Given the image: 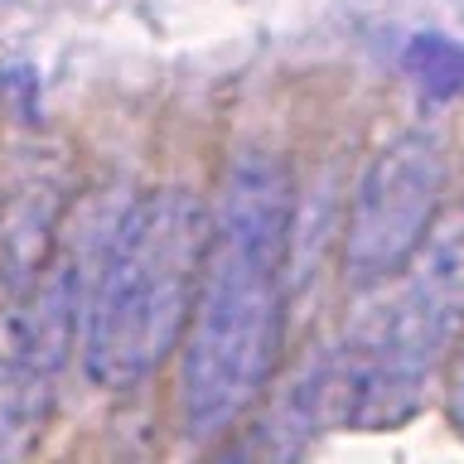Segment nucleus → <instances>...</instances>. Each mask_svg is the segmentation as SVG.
<instances>
[{
    "instance_id": "5",
    "label": "nucleus",
    "mask_w": 464,
    "mask_h": 464,
    "mask_svg": "<svg viewBox=\"0 0 464 464\" xmlns=\"http://www.w3.org/2000/svg\"><path fill=\"white\" fill-rule=\"evenodd\" d=\"M445 194V145L435 130H401L362 169L343 227V276L353 285L392 281L430 232Z\"/></svg>"
},
{
    "instance_id": "8",
    "label": "nucleus",
    "mask_w": 464,
    "mask_h": 464,
    "mask_svg": "<svg viewBox=\"0 0 464 464\" xmlns=\"http://www.w3.org/2000/svg\"><path fill=\"white\" fill-rule=\"evenodd\" d=\"M208 464H252V450H246V445H227V450H218Z\"/></svg>"
},
{
    "instance_id": "6",
    "label": "nucleus",
    "mask_w": 464,
    "mask_h": 464,
    "mask_svg": "<svg viewBox=\"0 0 464 464\" xmlns=\"http://www.w3.org/2000/svg\"><path fill=\"white\" fill-rule=\"evenodd\" d=\"M401 68L426 97H464V44L450 34H416L401 49Z\"/></svg>"
},
{
    "instance_id": "3",
    "label": "nucleus",
    "mask_w": 464,
    "mask_h": 464,
    "mask_svg": "<svg viewBox=\"0 0 464 464\" xmlns=\"http://www.w3.org/2000/svg\"><path fill=\"white\" fill-rule=\"evenodd\" d=\"M334 358L324 397L343 426L387 430L416 416L426 382L464 334V203L435 213L411 261Z\"/></svg>"
},
{
    "instance_id": "7",
    "label": "nucleus",
    "mask_w": 464,
    "mask_h": 464,
    "mask_svg": "<svg viewBox=\"0 0 464 464\" xmlns=\"http://www.w3.org/2000/svg\"><path fill=\"white\" fill-rule=\"evenodd\" d=\"M450 420L464 435V334H459L455 353H450Z\"/></svg>"
},
{
    "instance_id": "2",
    "label": "nucleus",
    "mask_w": 464,
    "mask_h": 464,
    "mask_svg": "<svg viewBox=\"0 0 464 464\" xmlns=\"http://www.w3.org/2000/svg\"><path fill=\"white\" fill-rule=\"evenodd\" d=\"M203 252L208 203L198 194L155 188L126 208L82 314V368L97 387H136L179 348L194 314Z\"/></svg>"
},
{
    "instance_id": "1",
    "label": "nucleus",
    "mask_w": 464,
    "mask_h": 464,
    "mask_svg": "<svg viewBox=\"0 0 464 464\" xmlns=\"http://www.w3.org/2000/svg\"><path fill=\"white\" fill-rule=\"evenodd\" d=\"M295 184L281 155L246 150L227 165L218 208H208V252L194 314L184 329L179 420L208 440L266 392L285 339V246Z\"/></svg>"
},
{
    "instance_id": "4",
    "label": "nucleus",
    "mask_w": 464,
    "mask_h": 464,
    "mask_svg": "<svg viewBox=\"0 0 464 464\" xmlns=\"http://www.w3.org/2000/svg\"><path fill=\"white\" fill-rule=\"evenodd\" d=\"M72 329H78V266L72 252H44L10 276L0 300V464L34 455L58 401Z\"/></svg>"
}]
</instances>
